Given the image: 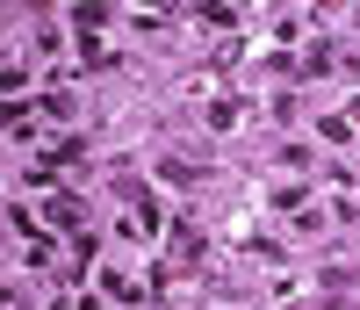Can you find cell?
Returning a JSON list of instances; mask_svg holds the SVG:
<instances>
[{
    "instance_id": "1",
    "label": "cell",
    "mask_w": 360,
    "mask_h": 310,
    "mask_svg": "<svg viewBox=\"0 0 360 310\" xmlns=\"http://www.w3.org/2000/svg\"><path fill=\"white\" fill-rule=\"evenodd\" d=\"M51 224L79 231V224H86V202H79V195H51Z\"/></svg>"
},
{
    "instance_id": "4",
    "label": "cell",
    "mask_w": 360,
    "mask_h": 310,
    "mask_svg": "<svg viewBox=\"0 0 360 310\" xmlns=\"http://www.w3.org/2000/svg\"><path fill=\"white\" fill-rule=\"evenodd\" d=\"M173 238H180V245H173V260H195V253H202V231H195V224H180Z\"/></svg>"
},
{
    "instance_id": "3",
    "label": "cell",
    "mask_w": 360,
    "mask_h": 310,
    "mask_svg": "<svg viewBox=\"0 0 360 310\" xmlns=\"http://www.w3.org/2000/svg\"><path fill=\"white\" fill-rule=\"evenodd\" d=\"M332 66H339V51H332V44H310V58H303V73H332Z\"/></svg>"
},
{
    "instance_id": "2",
    "label": "cell",
    "mask_w": 360,
    "mask_h": 310,
    "mask_svg": "<svg viewBox=\"0 0 360 310\" xmlns=\"http://www.w3.org/2000/svg\"><path fill=\"white\" fill-rule=\"evenodd\" d=\"M72 22H79V37H94V29L108 22V8H101V0H86V8H72Z\"/></svg>"
},
{
    "instance_id": "5",
    "label": "cell",
    "mask_w": 360,
    "mask_h": 310,
    "mask_svg": "<svg viewBox=\"0 0 360 310\" xmlns=\"http://www.w3.org/2000/svg\"><path fill=\"white\" fill-rule=\"evenodd\" d=\"M159 173H166V180H173V188H195V180H202V173H195V166H188V159H166V166H159Z\"/></svg>"
},
{
    "instance_id": "6",
    "label": "cell",
    "mask_w": 360,
    "mask_h": 310,
    "mask_svg": "<svg viewBox=\"0 0 360 310\" xmlns=\"http://www.w3.org/2000/svg\"><path fill=\"white\" fill-rule=\"evenodd\" d=\"M303 195H310L303 180H281V188H274V202H281V209H303Z\"/></svg>"
}]
</instances>
